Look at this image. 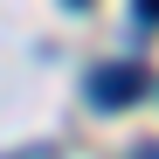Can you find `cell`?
Segmentation results:
<instances>
[{
    "label": "cell",
    "instance_id": "obj_1",
    "mask_svg": "<svg viewBox=\"0 0 159 159\" xmlns=\"http://www.w3.org/2000/svg\"><path fill=\"white\" fill-rule=\"evenodd\" d=\"M145 90H152V76L139 62H111V69L90 76V104H104V111H125V104H139Z\"/></svg>",
    "mask_w": 159,
    "mask_h": 159
},
{
    "label": "cell",
    "instance_id": "obj_2",
    "mask_svg": "<svg viewBox=\"0 0 159 159\" xmlns=\"http://www.w3.org/2000/svg\"><path fill=\"white\" fill-rule=\"evenodd\" d=\"M139 21H159V0H139Z\"/></svg>",
    "mask_w": 159,
    "mask_h": 159
},
{
    "label": "cell",
    "instance_id": "obj_3",
    "mask_svg": "<svg viewBox=\"0 0 159 159\" xmlns=\"http://www.w3.org/2000/svg\"><path fill=\"white\" fill-rule=\"evenodd\" d=\"M69 7H90V0H69Z\"/></svg>",
    "mask_w": 159,
    "mask_h": 159
}]
</instances>
